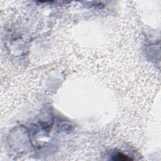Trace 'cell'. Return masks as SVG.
<instances>
[{
  "label": "cell",
  "instance_id": "6da1fadb",
  "mask_svg": "<svg viewBox=\"0 0 161 161\" xmlns=\"http://www.w3.org/2000/svg\"><path fill=\"white\" fill-rule=\"evenodd\" d=\"M115 160H132V159L128 157L127 155H123L122 154H119L117 156H115V158L114 159Z\"/></svg>",
  "mask_w": 161,
  "mask_h": 161
}]
</instances>
